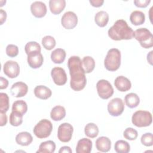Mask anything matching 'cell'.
Instances as JSON below:
<instances>
[{
    "mask_svg": "<svg viewBox=\"0 0 153 153\" xmlns=\"http://www.w3.org/2000/svg\"><path fill=\"white\" fill-rule=\"evenodd\" d=\"M68 67L71 75L70 86L74 91H80L84 88L87 84L85 72L82 68V60L76 56L69 57Z\"/></svg>",
    "mask_w": 153,
    "mask_h": 153,
    "instance_id": "cell-1",
    "label": "cell"
},
{
    "mask_svg": "<svg viewBox=\"0 0 153 153\" xmlns=\"http://www.w3.org/2000/svg\"><path fill=\"white\" fill-rule=\"evenodd\" d=\"M108 34L111 39L115 41L128 40L134 37V31L123 19L117 20L109 29Z\"/></svg>",
    "mask_w": 153,
    "mask_h": 153,
    "instance_id": "cell-2",
    "label": "cell"
},
{
    "mask_svg": "<svg viewBox=\"0 0 153 153\" xmlns=\"http://www.w3.org/2000/svg\"><path fill=\"white\" fill-rule=\"evenodd\" d=\"M121 65V53L117 48L108 50L104 60V66L109 71H115Z\"/></svg>",
    "mask_w": 153,
    "mask_h": 153,
    "instance_id": "cell-3",
    "label": "cell"
},
{
    "mask_svg": "<svg viewBox=\"0 0 153 153\" xmlns=\"http://www.w3.org/2000/svg\"><path fill=\"white\" fill-rule=\"evenodd\" d=\"M134 37L145 48H149L153 46L152 34L149 30L145 27L136 29L134 32Z\"/></svg>",
    "mask_w": 153,
    "mask_h": 153,
    "instance_id": "cell-4",
    "label": "cell"
},
{
    "mask_svg": "<svg viewBox=\"0 0 153 153\" xmlns=\"http://www.w3.org/2000/svg\"><path fill=\"white\" fill-rule=\"evenodd\" d=\"M152 121V114L146 111H137L133 114L131 117L133 124L138 127H148L151 124Z\"/></svg>",
    "mask_w": 153,
    "mask_h": 153,
    "instance_id": "cell-5",
    "label": "cell"
},
{
    "mask_svg": "<svg viewBox=\"0 0 153 153\" xmlns=\"http://www.w3.org/2000/svg\"><path fill=\"white\" fill-rule=\"evenodd\" d=\"M53 130L51 122L47 119L40 120L34 127L33 132L34 134L39 139L48 137Z\"/></svg>",
    "mask_w": 153,
    "mask_h": 153,
    "instance_id": "cell-6",
    "label": "cell"
},
{
    "mask_svg": "<svg viewBox=\"0 0 153 153\" xmlns=\"http://www.w3.org/2000/svg\"><path fill=\"white\" fill-rule=\"evenodd\" d=\"M96 88L99 97L104 100L111 97L114 94V88L111 83L105 79H100L96 84Z\"/></svg>",
    "mask_w": 153,
    "mask_h": 153,
    "instance_id": "cell-7",
    "label": "cell"
},
{
    "mask_svg": "<svg viewBox=\"0 0 153 153\" xmlns=\"http://www.w3.org/2000/svg\"><path fill=\"white\" fill-rule=\"evenodd\" d=\"M74 131V128L71 124L64 123L60 124L57 130V137L62 142H68L71 140Z\"/></svg>",
    "mask_w": 153,
    "mask_h": 153,
    "instance_id": "cell-8",
    "label": "cell"
},
{
    "mask_svg": "<svg viewBox=\"0 0 153 153\" xmlns=\"http://www.w3.org/2000/svg\"><path fill=\"white\" fill-rule=\"evenodd\" d=\"M124 110V103L123 100L119 97H115L111 100L108 104V111L113 117L120 115Z\"/></svg>",
    "mask_w": 153,
    "mask_h": 153,
    "instance_id": "cell-9",
    "label": "cell"
},
{
    "mask_svg": "<svg viewBox=\"0 0 153 153\" xmlns=\"http://www.w3.org/2000/svg\"><path fill=\"white\" fill-rule=\"evenodd\" d=\"M63 27L66 29H74L78 23V17L72 11H67L64 13L61 19Z\"/></svg>",
    "mask_w": 153,
    "mask_h": 153,
    "instance_id": "cell-10",
    "label": "cell"
},
{
    "mask_svg": "<svg viewBox=\"0 0 153 153\" xmlns=\"http://www.w3.org/2000/svg\"><path fill=\"white\" fill-rule=\"evenodd\" d=\"M4 73L10 78H16L20 74V67L17 62L13 60L7 61L3 67Z\"/></svg>",
    "mask_w": 153,
    "mask_h": 153,
    "instance_id": "cell-11",
    "label": "cell"
},
{
    "mask_svg": "<svg viewBox=\"0 0 153 153\" xmlns=\"http://www.w3.org/2000/svg\"><path fill=\"white\" fill-rule=\"evenodd\" d=\"M51 75L54 82L57 85H63L67 81V75L64 69L61 67H54L51 69Z\"/></svg>",
    "mask_w": 153,
    "mask_h": 153,
    "instance_id": "cell-12",
    "label": "cell"
},
{
    "mask_svg": "<svg viewBox=\"0 0 153 153\" xmlns=\"http://www.w3.org/2000/svg\"><path fill=\"white\" fill-rule=\"evenodd\" d=\"M32 14L36 18H42L47 13V7L45 3L42 1H35L30 5Z\"/></svg>",
    "mask_w": 153,
    "mask_h": 153,
    "instance_id": "cell-13",
    "label": "cell"
},
{
    "mask_svg": "<svg viewBox=\"0 0 153 153\" xmlns=\"http://www.w3.org/2000/svg\"><path fill=\"white\" fill-rule=\"evenodd\" d=\"M27 61L30 68L37 69L43 64L44 58L41 52H34L27 55Z\"/></svg>",
    "mask_w": 153,
    "mask_h": 153,
    "instance_id": "cell-14",
    "label": "cell"
},
{
    "mask_svg": "<svg viewBox=\"0 0 153 153\" xmlns=\"http://www.w3.org/2000/svg\"><path fill=\"white\" fill-rule=\"evenodd\" d=\"M28 91V87L26 84L23 82H17L13 84L10 88L11 94L16 97L25 96Z\"/></svg>",
    "mask_w": 153,
    "mask_h": 153,
    "instance_id": "cell-15",
    "label": "cell"
},
{
    "mask_svg": "<svg viewBox=\"0 0 153 153\" xmlns=\"http://www.w3.org/2000/svg\"><path fill=\"white\" fill-rule=\"evenodd\" d=\"M116 88L121 92H125L131 88V84L130 81L124 76H117L114 81Z\"/></svg>",
    "mask_w": 153,
    "mask_h": 153,
    "instance_id": "cell-16",
    "label": "cell"
},
{
    "mask_svg": "<svg viewBox=\"0 0 153 153\" xmlns=\"http://www.w3.org/2000/svg\"><path fill=\"white\" fill-rule=\"evenodd\" d=\"M92 149V142L87 138H82L78 140L76 147V153H90Z\"/></svg>",
    "mask_w": 153,
    "mask_h": 153,
    "instance_id": "cell-17",
    "label": "cell"
},
{
    "mask_svg": "<svg viewBox=\"0 0 153 153\" xmlns=\"http://www.w3.org/2000/svg\"><path fill=\"white\" fill-rule=\"evenodd\" d=\"M96 148L99 151L102 152H108L111 148V141L107 137H99L96 140Z\"/></svg>",
    "mask_w": 153,
    "mask_h": 153,
    "instance_id": "cell-18",
    "label": "cell"
},
{
    "mask_svg": "<svg viewBox=\"0 0 153 153\" xmlns=\"http://www.w3.org/2000/svg\"><path fill=\"white\" fill-rule=\"evenodd\" d=\"M35 96L42 100L48 99L52 94L51 90L47 87L42 85H37L34 88Z\"/></svg>",
    "mask_w": 153,
    "mask_h": 153,
    "instance_id": "cell-19",
    "label": "cell"
},
{
    "mask_svg": "<svg viewBox=\"0 0 153 153\" xmlns=\"http://www.w3.org/2000/svg\"><path fill=\"white\" fill-rule=\"evenodd\" d=\"M66 7L65 0H50L49 1V8L53 14H59Z\"/></svg>",
    "mask_w": 153,
    "mask_h": 153,
    "instance_id": "cell-20",
    "label": "cell"
},
{
    "mask_svg": "<svg viewBox=\"0 0 153 153\" xmlns=\"http://www.w3.org/2000/svg\"><path fill=\"white\" fill-rule=\"evenodd\" d=\"M33 141L32 135L27 131L20 132L16 136V142L17 144L22 146H27Z\"/></svg>",
    "mask_w": 153,
    "mask_h": 153,
    "instance_id": "cell-21",
    "label": "cell"
},
{
    "mask_svg": "<svg viewBox=\"0 0 153 153\" xmlns=\"http://www.w3.org/2000/svg\"><path fill=\"white\" fill-rule=\"evenodd\" d=\"M65 116L66 110L63 106L60 105L54 106L50 112L51 118L55 121L62 120L65 117Z\"/></svg>",
    "mask_w": 153,
    "mask_h": 153,
    "instance_id": "cell-22",
    "label": "cell"
},
{
    "mask_svg": "<svg viewBox=\"0 0 153 153\" xmlns=\"http://www.w3.org/2000/svg\"><path fill=\"white\" fill-rule=\"evenodd\" d=\"M130 20L134 26H139L143 24L145 21V14L139 10L133 11L130 16Z\"/></svg>",
    "mask_w": 153,
    "mask_h": 153,
    "instance_id": "cell-23",
    "label": "cell"
},
{
    "mask_svg": "<svg viewBox=\"0 0 153 153\" xmlns=\"http://www.w3.org/2000/svg\"><path fill=\"white\" fill-rule=\"evenodd\" d=\"M66 57V52L62 48H56L51 52V59L53 63L60 64L63 63Z\"/></svg>",
    "mask_w": 153,
    "mask_h": 153,
    "instance_id": "cell-24",
    "label": "cell"
},
{
    "mask_svg": "<svg viewBox=\"0 0 153 153\" xmlns=\"http://www.w3.org/2000/svg\"><path fill=\"white\" fill-rule=\"evenodd\" d=\"M56 149V144L53 140H47L42 142L39 149L36 151L38 153H53Z\"/></svg>",
    "mask_w": 153,
    "mask_h": 153,
    "instance_id": "cell-25",
    "label": "cell"
},
{
    "mask_svg": "<svg viewBox=\"0 0 153 153\" xmlns=\"http://www.w3.org/2000/svg\"><path fill=\"white\" fill-rule=\"evenodd\" d=\"M124 100L126 105L130 108L137 107L140 103L139 96L134 93H130L127 94L124 97Z\"/></svg>",
    "mask_w": 153,
    "mask_h": 153,
    "instance_id": "cell-26",
    "label": "cell"
},
{
    "mask_svg": "<svg viewBox=\"0 0 153 153\" xmlns=\"http://www.w3.org/2000/svg\"><path fill=\"white\" fill-rule=\"evenodd\" d=\"M94 21L97 26L101 27H105L109 21V15L105 11H100L96 14Z\"/></svg>",
    "mask_w": 153,
    "mask_h": 153,
    "instance_id": "cell-27",
    "label": "cell"
},
{
    "mask_svg": "<svg viewBox=\"0 0 153 153\" xmlns=\"http://www.w3.org/2000/svg\"><path fill=\"white\" fill-rule=\"evenodd\" d=\"M95 67V61L91 56H85L82 60V68L85 74H89Z\"/></svg>",
    "mask_w": 153,
    "mask_h": 153,
    "instance_id": "cell-28",
    "label": "cell"
},
{
    "mask_svg": "<svg viewBox=\"0 0 153 153\" xmlns=\"http://www.w3.org/2000/svg\"><path fill=\"white\" fill-rule=\"evenodd\" d=\"M27 111V105L26 102L23 100L15 101L12 105V111L16 112L22 115H24Z\"/></svg>",
    "mask_w": 153,
    "mask_h": 153,
    "instance_id": "cell-29",
    "label": "cell"
},
{
    "mask_svg": "<svg viewBox=\"0 0 153 153\" xmlns=\"http://www.w3.org/2000/svg\"><path fill=\"white\" fill-rule=\"evenodd\" d=\"M84 133L87 137L94 138L99 134V128L94 123H89L84 127Z\"/></svg>",
    "mask_w": 153,
    "mask_h": 153,
    "instance_id": "cell-30",
    "label": "cell"
},
{
    "mask_svg": "<svg viewBox=\"0 0 153 153\" xmlns=\"http://www.w3.org/2000/svg\"><path fill=\"white\" fill-rule=\"evenodd\" d=\"M114 149L117 153H128L130 150V146L127 142L119 140L115 142Z\"/></svg>",
    "mask_w": 153,
    "mask_h": 153,
    "instance_id": "cell-31",
    "label": "cell"
},
{
    "mask_svg": "<svg viewBox=\"0 0 153 153\" xmlns=\"http://www.w3.org/2000/svg\"><path fill=\"white\" fill-rule=\"evenodd\" d=\"M9 109V97L5 93H0V112L5 113Z\"/></svg>",
    "mask_w": 153,
    "mask_h": 153,
    "instance_id": "cell-32",
    "label": "cell"
},
{
    "mask_svg": "<svg viewBox=\"0 0 153 153\" xmlns=\"http://www.w3.org/2000/svg\"><path fill=\"white\" fill-rule=\"evenodd\" d=\"M23 115L12 111L10 115V123L13 126H19L23 122Z\"/></svg>",
    "mask_w": 153,
    "mask_h": 153,
    "instance_id": "cell-33",
    "label": "cell"
},
{
    "mask_svg": "<svg viewBox=\"0 0 153 153\" xmlns=\"http://www.w3.org/2000/svg\"><path fill=\"white\" fill-rule=\"evenodd\" d=\"M25 50L27 55L34 52H41V48L40 45L35 41L28 42L25 47Z\"/></svg>",
    "mask_w": 153,
    "mask_h": 153,
    "instance_id": "cell-34",
    "label": "cell"
},
{
    "mask_svg": "<svg viewBox=\"0 0 153 153\" xmlns=\"http://www.w3.org/2000/svg\"><path fill=\"white\" fill-rule=\"evenodd\" d=\"M56 44L55 39L50 35L45 36L42 39V44L44 48L47 50H52L55 47Z\"/></svg>",
    "mask_w": 153,
    "mask_h": 153,
    "instance_id": "cell-35",
    "label": "cell"
},
{
    "mask_svg": "<svg viewBox=\"0 0 153 153\" xmlns=\"http://www.w3.org/2000/svg\"><path fill=\"white\" fill-rule=\"evenodd\" d=\"M123 136L125 139L129 140H134L138 136L137 131L132 127H128L124 131Z\"/></svg>",
    "mask_w": 153,
    "mask_h": 153,
    "instance_id": "cell-36",
    "label": "cell"
},
{
    "mask_svg": "<svg viewBox=\"0 0 153 153\" xmlns=\"http://www.w3.org/2000/svg\"><path fill=\"white\" fill-rule=\"evenodd\" d=\"M141 143L146 146H151L153 145V136L151 133L143 134L140 139Z\"/></svg>",
    "mask_w": 153,
    "mask_h": 153,
    "instance_id": "cell-37",
    "label": "cell"
},
{
    "mask_svg": "<svg viewBox=\"0 0 153 153\" xmlns=\"http://www.w3.org/2000/svg\"><path fill=\"white\" fill-rule=\"evenodd\" d=\"M6 54L10 57H14L19 54V48L14 44H8L6 47Z\"/></svg>",
    "mask_w": 153,
    "mask_h": 153,
    "instance_id": "cell-38",
    "label": "cell"
},
{
    "mask_svg": "<svg viewBox=\"0 0 153 153\" xmlns=\"http://www.w3.org/2000/svg\"><path fill=\"white\" fill-rule=\"evenodd\" d=\"M151 2V0H134V5L139 8H145Z\"/></svg>",
    "mask_w": 153,
    "mask_h": 153,
    "instance_id": "cell-39",
    "label": "cell"
},
{
    "mask_svg": "<svg viewBox=\"0 0 153 153\" xmlns=\"http://www.w3.org/2000/svg\"><path fill=\"white\" fill-rule=\"evenodd\" d=\"M8 85V81L2 77V76H1L0 77V89H4V88H7Z\"/></svg>",
    "mask_w": 153,
    "mask_h": 153,
    "instance_id": "cell-40",
    "label": "cell"
},
{
    "mask_svg": "<svg viewBox=\"0 0 153 153\" xmlns=\"http://www.w3.org/2000/svg\"><path fill=\"white\" fill-rule=\"evenodd\" d=\"M89 2L91 4V5L94 7H101L104 3L103 0H90Z\"/></svg>",
    "mask_w": 153,
    "mask_h": 153,
    "instance_id": "cell-41",
    "label": "cell"
},
{
    "mask_svg": "<svg viewBox=\"0 0 153 153\" xmlns=\"http://www.w3.org/2000/svg\"><path fill=\"white\" fill-rule=\"evenodd\" d=\"M0 126H5L7 123V117L5 113L0 112Z\"/></svg>",
    "mask_w": 153,
    "mask_h": 153,
    "instance_id": "cell-42",
    "label": "cell"
},
{
    "mask_svg": "<svg viewBox=\"0 0 153 153\" xmlns=\"http://www.w3.org/2000/svg\"><path fill=\"white\" fill-rule=\"evenodd\" d=\"M7 19V13L2 9H0V20L1 25H2L6 20Z\"/></svg>",
    "mask_w": 153,
    "mask_h": 153,
    "instance_id": "cell-43",
    "label": "cell"
},
{
    "mask_svg": "<svg viewBox=\"0 0 153 153\" xmlns=\"http://www.w3.org/2000/svg\"><path fill=\"white\" fill-rule=\"evenodd\" d=\"M72 152V151L71 149V148L69 146H64L61 147L60 150L59 151V153H63V152L71 153Z\"/></svg>",
    "mask_w": 153,
    "mask_h": 153,
    "instance_id": "cell-44",
    "label": "cell"
}]
</instances>
